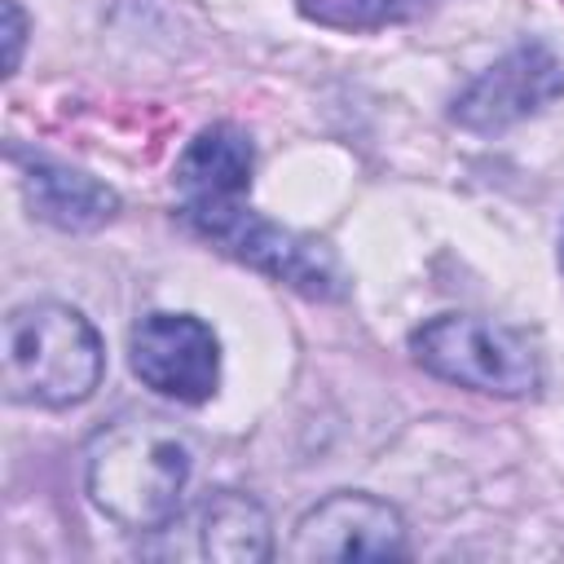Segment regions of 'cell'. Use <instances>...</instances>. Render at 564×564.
Listing matches in <instances>:
<instances>
[{"label":"cell","mask_w":564,"mask_h":564,"mask_svg":"<svg viewBox=\"0 0 564 564\" xmlns=\"http://www.w3.org/2000/svg\"><path fill=\"white\" fill-rule=\"evenodd\" d=\"M560 93H564V62L542 44H520L454 97L449 119L471 132H502L546 110Z\"/></svg>","instance_id":"cell-6"},{"label":"cell","mask_w":564,"mask_h":564,"mask_svg":"<svg viewBox=\"0 0 564 564\" xmlns=\"http://www.w3.org/2000/svg\"><path fill=\"white\" fill-rule=\"evenodd\" d=\"M194 529H198V555H207V560L251 564V560H269V551H273L264 507L234 489L207 498L194 516Z\"/></svg>","instance_id":"cell-10"},{"label":"cell","mask_w":564,"mask_h":564,"mask_svg":"<svg viewBox=\"0 0 564 564\" xmlns=\"http://www.w3.org/2000/svg\"><path fill=\"white\" fill-rule=\"evenodd\" d=\"M132 375L181 405H203L220 383V344L203 317L150 313L128 335Z\"/></svg>","instance_id":"cell-5"},{"label":"cell","mask_w":564,"mask_h":564,"mask_svg":"<svg viewBox=\"0 0 564 564\" xmlns=\"http://www.w3.org/2000/svg\"><path fill=\"white\" fill-rule=\"evenodd\" d=\"M181 216L207 242H216L225 256L251 264L256 273H269L273 282H286L300 295L339 300L348 291V278H344V269H339V260L326 242L304 238L295 229H282V225L256 216L251 207H242V198L212 203V207H189Z\"/></svg>","instance_id":"cell-4"},{"label":"cell","mask_w":564,"mask_h":564,"mask_svg":"<svg viewBox=\"0 0 564 564\" xmlns=\"http://www.w3.org/2000/svg\"><path fill=\"white\" fill-rule=\"evenodd\" d=\"M22 189L35 207L40 220L57 225V229H97L115 216L119 198L115 189H106L101 181L84 176V172H70L62 163H48V159H31L22 167Z\"/></svg>","instance_id":"cell-9"},{"label":"cell","mask_w":564,"mask_h":564,"mask_svg":"<svg viewBox=\"0 0 564 564\" xmlns=\"http://www.w3.org/2000/svg\"><path fill=\"white\" fill-rule=\"evenodd\" d=\"M4 9V66L18 70V57H22V35H26V18L18 9V0H0Z\"/></svg>","instance_id":"cell-12"},{"label":"cell","mask_w":564,"mask_h":564,"mask_svg":"<svg viewBox=\"0 0 564 564\" xmlns=\"http://www.w3.org/2000/svg\"><path fill=\"white\" fill-rule=\"evenodd\" d=\"M410 352L427 375L471 388V392L529 397L542 383L538 352L529 348V339L520 330H507V326H494L480 317H463V313H445V317H432L427 326H419L410 335Z\"/></svg>","instance_id":"cell-3"},{"label":"cell","mask_w":564,"mask_h":564,"mask_svg":"<svg viewBox=\"0 0 564 564\" xmlns=\"http://www.w3.org/2000/svg\"><path fill=\"white\" fill-rule=\"evenodd\" d=\"M106 348L93 322L57 300L22 304L4 317V397L22 405L66 410L93 397Z\"/></svg>","instance_id":"cell-2"},{"label":"cell","mask_w":564,"mask_h":564,"mask_svg":"<svg viewBox=\"0 0 564 564\" xmlns=\"http://www.w3.org/2000/svg\"><path fill=\"white\" fill-rule=\"evenodd\" d=\"M251 167H256V150H251V141H247L242 128H234V123L203 128L185 145V154L176 163L181 212L242 198L251 189Z\"/></svg>","instance_id":"cell-8"},{"label":"cell","mask_w":564,"mask_h":564,"mask_svg":"<svg viewBox=\"0 0 564 564\" xmlns=\"http://www.w3.org/2000/svg\"><path fill=\"white\" fill-rule=\"evenodd\" d=\"M300 13L317 26H335V31H375L388 22H405L414 13H423L432 0H295Z\"/></svg>","instance_id":"cell-11"},{"label":"cell","mask_w":564,"mask_h":564,"mask_svg":"<svg viewBox=\"0 0 564 564\" xmlns=\"http://www.w3.org/2000/svg\"><path fill=\"white\" fill-rule=\"evenodd\" d=\"M291 560H388L405 555V520L375 494H330L295 520Z\"/></svg>","instance_id":"cell-7"},{"label":"cell","mask_w":564,"mask_h":564,"mask_svg":"<svg viewBox=\"0 0 564 564\" xmlns=\"http://www.w3.org/2000/svg\"><path fill=\"white\" fill-rule=\"evenodd\" d=\"M93 507L119 529H163L181 511L189 480V445L154 414H128L101 427L84 454Z\"/></svg>","instance_id":"cell-1"}]
</instances>
